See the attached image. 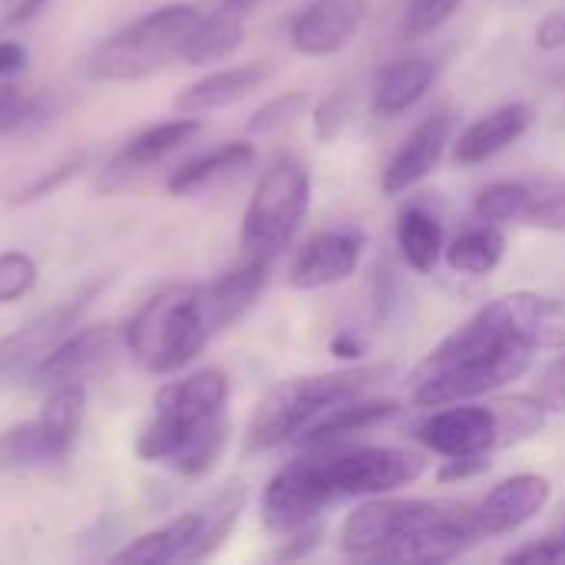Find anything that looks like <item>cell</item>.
Wrapping results in <instances>:
<instances>
[{
    "label": "cell",
    "instance_id": "f546056e",
    "mask_svg": "<svg viewBox=\"0 0 565 565\" xmlns=\"http://www.w3.org/2000/svg\"><path fill=\"white\" fill-rule=\"evenodd\" d=\"M444 258H447L450 271H457V275H470V278L493 275L500 268V262L507 258V235L493 222L473 225V228L460 232L454 242H447Z\"/></svg>",
    "mask_w": 565,
    "mask_h": 565
},
{
    "label": "cell",
    "instance_id": "ee69618b",
    "mask_svg": "<svg viewBox=\"0 0 565 565\" xmlns=\"http://www.w3.org/2000/svg\"><path fill=\"white\" fill-rule=\"evenodd\" d=\"M483 470H490V454H480V457H447L437 470V480L440 483H460V480H473L480 477Z\"/></svg>",
    "mask_w": 565,
    "mask_h": 565
},
{
    "label": "cell",
    "instance_id": "ac0fdd59",
    "mask_svg": "<svg viewBox=\"0 0 565 565\" xmlns=\"http://www.w3.org/2000/svg\"><path fill=\"white\" fill-rule=\"evenodd\" d=\"M550 500H553V480L543 473H516L510 480H500L477 510L483 536L520 533L550 507Z\"/></svg>",
    "mask_w": 565,
    "mask_h": 565
},
{
    "label": "cell",
    "instance_id": "6da1fadb",
    "mask_svg": "<svg viewBox=\"0 0 565 565\" xmlns=\"http://www.w3.org/2000/svg\"><path fill=\"white\" fill-rule=\"evenodd\" d=\"M530 305L533 291L503 295L457 324L411 371V401L417 407H444L520 381L540 354L526 328Z\"/></svg>",
    "mask_w": 565,
    "mask_h": 565
},
{
    "label": "cell",
    "instance_id": "d6986e66",
    "mask_svg": "<svg viewBox=\"0 0 565 565\" xmlns=\"http://www.w3.org/2000/svg\"><path fill=\"white\" fill-rule=\"evenodd\" d=\"M536 122V109L530 103H503L490 109L487 116L473 119L457 139H454V166H483L516 146Z\"/></svg>",
    "mask_w": 565,
    "mask_h": 565
},
{
    "label": "cell",
    "instance_id": "681fc988",
    "mask_svg": "<svg viewBox=\"0 0 565 565\" xmlns=\"http://www.w3.org/2000/svg\"><path fill=\"white\" fill-rule=\"evenodd\" d=\"M331 354L338 358V361H361L364 354H367V341H361L354 331H338L334 338H331Z\"/></svg>",
    "mask_w": 565,
    "mask_h": 565
},
{
    "label": "cell",
    "instance_id": "e0dca14e",
    "mask_svg": "<svg viewBox=\"0 0 565 565\" xmlns=\"http://www.w3.org/2000/svg\"><path fill=\"white\" fill-rule=\"evenodd\" d=\"M454 142V116L447 109L427 116L424 122H417L407 139L397 146V152L391 156L384 175H381V189L384 195H404L411 189H417L424 179H430L447 152V146Z\"/></svg>",
    "mask_w": 565,
    "mask_h": 565
},
{
    "label": "cell",
    "instance_id": "60d3db41",
    "mask_svg": "<svg viewBox=\"0 0 565 565\" xmlns=\"http://www.w3.org/2000/svg\"><path fill=\"white\" fill-rule=\"evenodd\" d=\"M83 156H76V159H66V162H60V166H53V169H46V172H40L30 185H23L13 199H10V205H26V202H40V199H46V195H53V192H60L79 169H83Z\"/></svg>",
    "mask_w": 565,
    "mask_h": 565
},
{
    "label": "cell",
    "instance_id": "bcb514c9",
    "mask_svg": "<svg viewBox=\"0 0 565 565\" xmlns=\"http://www.w3.org/2000/svg\"><path fill=\"white\" fill-rule=\"evenodd\" d=\"M43 7H46V0H0V36H7L10 30L33 20Z\"/></svg>",
    "mask_w": 565,
    "mask_h": 565
},
{
    "label": "cell",
    "instance_id": "3957f363",
    "mask_svg": "<svg viewBox=\"0 0 565 565\" xmlns=\"http://www.w3.org/2000/svg\"><path fill=\"white\" fill-rule=\"evenodd\" d=\"M387 364H354L328 374H301L275 384L255 404L252 420L245 427V454H265L285 444H295L301 430H308L331 407L364 397L377 381H384Z\"/></svg>",
    "mask_w": 565,
    "mask_h": 565
},
{
    "label": "cell",
    "instance_id": "8fae6325",
    "mask_svg": "<svg viewBox=\"0 0 565 565\" xmlns=\"http://www.w3.org/2000/svg\"><path fill=\"white\" fill-rule=\"evenodd\" d=\"M202 129H205V122L199 116H185V113H179L175 119L146 126L142 132H136L132 139H126L109 156V162L96 175V189L106 192V195H113V192L132 185L149 169H156L159 162H166L172 152H179L182 146H189Z\"/></svg>",
    "mask_w": 565,
    "mask_h": 565
},
{
    "label": "cell",
    "instance_id": "ab89813d",
    "mask_svg": "<svg viewBox=\"0 0 565 565\" xmlns=\"http://www.w3.org/2000/svg\"><path fill=\"white\" fill-rule=\"evenodd\" d=\"M460 3L463 0H411L404 13V33L411 40H424L437 33L460 10Z\"/></svg>",
    "mask_w": 565,
    "mask_h": 565
},
{
    "label": "cell",
    "instance_id": "8992f818",
    "mask_svg": "<svg viewBox=\"0 0 565 565\" xmlns=\"http://www.w3.org/2000/svg\"><path fill=\"white\" fill-rule=\"evenodd\" d=\"M311 205V172L298 156H275L248 199L242 218V255L278 258L298 235Z\"/></svg>",
    "mask_w": 565,
    "mask_h": 565
},
{
    "label": "cell",
    "instance_id": "7c38bea8",
    "mask_svg": "<svg viewBox=\"0 0 565 565\" xmlns=\"http://www.w3.org/2000/svg\"><path fill=\"white\" fill-rule=\"evenodd\" d=\"M414 437L437 457H480L500 450V420L493 404H444V411L427 414Z\"/></svg>",
    "mask_w": 565,
    "mask_h": 565
},
{
    "label": "cell",
    "instance_id": "f907efd6",
    "mask_svg": "<svg viewBox=\"0 0 565 565\" xmlns=\"http://www.w3.org/2000/svg\"><path fill=\"white\" fill-rule=\"evenodd\" d=\"M262 3H268V0H222V7H225L228 13H238L242 20H245L248 13H255Z\"/></svg>",
    "mask_w": 565,
    "mask_h": 565
},
{
    "label": "cell",
    "instance_id": "4fadbf2b",
    "mask_svg": "<svg viewBox=\"0 0 565 565\" xmlns=\"http://www.w3.org/2000/svg\"><path fill=\"white\" fill-rule=\"evenodd\" d=\"M434 500H397V497H367L341 523V553L358 559H381V553L404 536L417 520L430 513Z\"/></svg>",
    "mask_w": 565,
    "mask_h": 565
},
{
    "label": "cell",
    "instance_id": "836d02e7",
    "mask_svg": "<svg viewBox=\"0 0 565 565\" xmlns=\"http://www.w3.org/2000/svg\"><path fill=\"white\" fill-rule=\"evenodd\" d=\"M311 106V96L305 89H288L268 103H262L252 116H248V132L252 136H275L288 126H295Z\"/></svg>",
    "mask_w": 565,
    "mask_h": 565
},
{
    "label": "cell",
    "instance_id": "b9f144b4",
    "mask_svg": "<svg viewBox=\"0 0 565 565\" xmlns=\"http://www.w3.org/2000/svg\"><path fill=\"white\" fill-rule=\"evenodd\" d=\"M321 540H324V526L315 520V523H308V526H301V530L288 533V536H285V546L275 553V559H278V563L305 559V556H311V553L321 546Z\"/></svg>",
    "mask_w": 565,
    "mask_h": 565
},
{
    "label": "cell",
    "instance_id": "2e32d148",
    "mask_svg": "<svg viewBox=\"0 0 565 565\" xmlns=\"http://www.w3.org/2000/svg\"><path fill=\"white\" fill-rule=\"evenodd\" d=\"M268 278H271V258L242 255L238 265L225 268L209 285H199V308L212 338L232 328L235 321H242L255 308V301L268 288Z\"/></svg>",
    "mask_w": 565,
    "mask_h": 565
},
{
    "label": "cell",
    "instance_id": "9c48e42d",
    "mask_svg": "<svg viewBox=\"0 0 565 565\" xmlns=\"http://www.w3.org/2000/svg\"><path fill=\"white\" fill-rule=\"evenodd\" d=\"M483 540L480 516L470 503L434 500L430 513L414 523L404 536H397L381 559L387 563H450L460 559Z\"/></svg>",
    "mask_w": 565,
    "mask_h": 565
},
{
    "label": "cell",
    "instance_id": "52a82bcc",
    "mask_svg": "<svg viewBox=\"0 0 565 565\" xmlns=\"http://www.w3.org/2000/svg\"><path fill=\"white\" fill-rule=\"evenodd\" d=\"M338 500L321 450H301L262 490V526L271 536H288L315 520Z\"/></svg>",
    "mask_w": 565,
    "mask_h": 565
},
{
    "label": "cell",
    "instance_id": "ba28073f",
    "mask_svg": "<svg viewBox=\"0 0 565 565\" xmlns=\"http://www.w3.org/2000/svg\"><path fill=\"white\" fill-rule=\"evenodd\" d=\"M328 480L341 497H387L427 473V457L404 447H334L321 450Z\"/></svg>",
    "mask_w": 565,
    "mask_h": 565
},
{
    "label": "cell",
    "instance_id": "7a4b0ae2",
    "mask_svg": "<svg viewBox=\"0 0 565 565\" xmlns=\"http://www.w3.org/2000/svg\"><path fill=\"white\" fill-rule=\"evenodd\" d=\"M228 377L215 367L166 384L152 401V417L136 437V457L166 463L179 477H205L228 444Z\"/></svg>",
    "mask_w": 565,
    "mask_h": 565
},
{
    "label": "cell",
    "instance_id": "c3c4849f",
    "mask_svg": "<svg viewBox=\"0 0 565 565\" xmlns=\"http://www.w3.org/2000/svg\"><path fill=\"white\" fill-rule=\"evenodd\" d=\"M26 70V46L20 40L0 36V79H13Z\"/></svg>",
    "mask_w": 565,
    "mask_h": 565
},
{
    "label": "cell",
    "instance_id": "f6af8a7d",
    "mask_svg": "<svg viewBox=\"0 0 565 565\" xmlns=\"http://www.w3.org/2000/svg\"><path fill=\"white\" fill-rule=\"evenodd\" d=\"M536 397L550 407V411H565V358H559L556 364H550L543 371L540 391Z\"/></svg>",
    "mask_w": 565,
    "mask_h": 565
},
{
    "label": "cell",
    "instance_id": "5bb4252c",
    "mask_svg": "<svg viewBox=\"0 0 565 565\" xmlns=\"http://www.w3.org/2000/svg\"><path fill=\"white\" fill-rule=\"evenodd\" d=\"M364 232L361 228H328L315 232L295 255L288 268V285L295 291H321L331 285L348 281L364 255Z\"/></svg>",
    "mask_w": 565,
    "mask_h": 565
},
{
    "label": "cell",
    "instance_id": "ffe728a7",
    "mask_svg": "<svg viewBox=\"0 0 565 565\" xmlns=\"http://www.w3.org/2000/svg\"><path fill=\"white\" fill-rule=\"evenodd\" d=\"M401 414V404L391 397H354L338 407H331L324 417H318L308 430L295 437L298 450H334L348 447L354 437L371 434L374 427H384Z\"/></svg>",
    "mask_w": 565,
    "mask_h": 565
},
{
    "label": "cell",
    "instance_id": "7bdbcfd3",
    "mask_svg": "<svg viewBox=\"0 0 565 565\" xmlns=\"http://www.w3.org/2000/svg\"><path fill=\"white\" fill-rule=\"evenodd\" d=\"M503 563H533L556 565L565 563V540H533L526 546H516L503 556Z\"/></svg>",
    "mask_w": 565,
    "mask_h": 565
},
{
    "label": "cell",
    "instance_id": "603a6c76",
    "mask_svg": "<svg viewBox=\"0 0 565 565\" xmlns=\"http://www.w3.org/2000/svg\"><path fill=\"white\" fill-rule=\"evenodd\" d=\"M437 79V63L424 53H414V56H401L394 63H387L377 79H374V89H371V113L377 119H397L404 116L407 109H414L427 89L434 86Z\"/></svg>",
    "mask_w": 565,
    "mask_h": 565
},
{
    "label": "cell",
    "instance_id": "9a60e30c",
    "mask_svg": "<svg viewBox=\"0 0 565 565\" xmlns=\"http://www.w3.org/2000/svg\"><path fill=\"white\" fill-rule=\"evenodd\" d=\"M371 0H311L288 26V43L301 56H334L354 43Z\"/></svg>",
    "mask_w": 565,
    "mask_h": 565
},
{
    "label": "cell",
    "instance_id": "4316f807",
    "mask_svg": "<svg viewBox=\"0 0 565 565\" xmlns=\"http://www.w3.org/2000/svg\"><path fill=\"white\" fill-rule=\"evenodd\" d=\"M245 43V23L238 13H228L225 7L218 13L199 17L189 36L182 40L179 60L189 66H209L218 60H228Z\"/></svg>",
    "mask_w": 565,
    "mask_h": 565
},
{
    "label": "cell",
    "instance_id": "cb8c5ba5",
    "mask_svg": "<svg viewBox=\"0 0 565 565\" xmlns=\"http://www.w3.org/2000/svg\"><path fill=\"white\" fill-rule=\"evenodd\" d=\"M255 162V146L238 139V142H225L205 156H195L189 162H182L179 169H172L169 175V192L172 195H195L202 189H212L238 172H245Z\"/></svg>",
    "mask_w": 565,
    "mask_h": 565
},
{
    "label": "cell",
    "instance_id": "74e56055",
    "mask_svg": "<svg viewBox=\"0 0 565 565\" xmlns=\"http://www.w3.org/2000/svg\"><path fill=\"white\" fill-rule=\"evenodd\" d=\"M36 278H40V268H36L33 255H26L20 248L0 252V305H13V301L26 298L33 291Z\"/></svg>",
    "mask_w": 565,
    "mask_h": 565
},
{
    "label": "cell",
    "instance_id": "5b68a950",
    "mask_svg": "<svg viewBox=\"0 0 565 565\" xmlns=\"http://www.w3.org/2000/svg\"><path fill=\"white\" fill-rule=\"evenodd\" d=\"M202 13L192 3H169L109 33L86 60V73L96 83H132L159 73L169 60H179L182 40Z\"/></svg>",
    "mask_w": 565,
    "mask_h": 565
},
{
    "label": "cell",
    "instance_id": "44dd1931",
    "mask_svg": "<svg viewBox=\"0 0 565 565\" xmlns=\"http://www.w3.org/2000/svg\"><path fill=\"white\" fill-rule=\"evenodd\" d=\"M116 344V328L113 324H89L83 331H73L70 338H63L40 364L36 371L26 377L30 387L50 391L56 384H70V381H83L89 371H96L106 354Z\"/></svg>",
    "mask_w": 565,
    "mask_h": 565
},
{
    "label": "cell",
    "instance_id": "8d00e7d4",
    "mask_svg": "<svg viewBox=\"0 0 565 565\" xmlns=\"http://www.w3.org/2000/svg\"><path fill=\"white\" fill-rule=\"evenodd\" d=\"M351 116H354V96H351L348 89H334V93H328V96L315 106V113H311L315 139H318V142H324V146L338 142V139L348 132Z\"/></svg>",
    "mask_w": 565,
    "mask_h": 565
},
{
    "label": "cell",
    "instance_id": "1f68e13d",
    "mask_svg": "<svg viewBox=\"0 0 565 565\" xmlns=\"http://www.w3.org/2000/svg\"><path fill=\"white\" fill-rule=\"evenodd\" d=\"M530 205H533V189H530V182H520V179L490 182L480 189V195L473 202L477 215L483 222H493V225H510V222L526 225Z\"/></svg>",
    "mask_w": 565,
    "mask_h": 565
},
{
    "label": "cell",
    "instance_id": "277c9868",
    "mask_svg": "<svg viewBox=\"0 0 565 565\" xmlns=\"http://www.w3.org/2000/svg\"><path fill=\"white\" fill-rule=\"evenodd\" d=\"M209 341L212 331L199 308V285H172L156 291L122 328L129 358L149 374H175L189 367Z\"/></svg>",
    "mask_w": 565,
    "mask_h": 565
},
{
    "label": "cell",
    "instance_id": "e575fe53",
    "mask_svg": "<svg viewBox=\"0 0 565 565\" xmlns=\"http://www.w3.org/2000/svg\"><path fill=\"white\" fill-rule=\"evenodd\" d=\"M526 328L536 351H565V298L533 295Z\"/></svg>",
    "mask_w": 565,
    "mask_h": 565
},
{
    "label": "cell",
    "instance_id": "f1b7e54d",
    "mask_svg": "<svg viewBox=\"0 0 565 565\" xmlns=\"http://www.w3.org/2000/svg\"><path fill=\"white\" fill-rule=\"evenodd\" d=\"M199 513H182L162 530H152L139 540H132L126 550L113 556V563H136V565H162V563H185L192 540H195Z\"/></svg>",
    "mask_w": 565,
    "mask_h": 565
},
{
    "label": "cell",
    "instance_id": "83f0119b",
    "mask_svg": "<svg viewBox=\"0 0 565 565\" xmlns=\"http://www.w3.org/2000/svg\"><path fill=\"white\" fill-rule=\"evenodd\" d=\"M66 457L70 450H63L40 420H23V424L0 430V473L43 470Z\"/></svg>",
    "mask_w": 565,
    "mask_h": 565
},
{
    "label": "cell",
    "instance_id": "d590c367",
    "mask_svg": "<svg viewBox=\"0 0 565 565\" xmlns=\"http://www.w3.org/2000/svg\"><path fill=\"white\" fill-rule=\"evenodd\" d=\"M533 189V205L526 225L546 228V232H563L565 235V179L563 175H543L530 182Z\"/></svg>",
    "mask_w": 565,
    "mask_h": 565
},
{
    "label": "cell",
    "instance_id": "f35d334b",
    "mask_svg": "<svg viewBox=\"0 0 565 565\" xmlns=\"http://www.w3.org/2000/svg\"><path fill=\"white\" fill-rule=\"evenodd\" d=\"M43 116V103L26 96L13 79H0V136L3 132H20L30 122Z\"/></svg>",
    "mask_w": 565,
    "mask_h": 565
},
{
    "label": "cell",
    "instance_id": "d6a6232c",
    "mask_svg": "<svg viewBox=\"0 0 565 565\" xmlns=\"http://www.w3.org/2000/svg\"><path fill=\"white\" fill-rule=\"evenodd\" d=\"M497 420H500V447H516L533 440L543 424L550 407L536 397V394H523V397H510V401H493Z\"/></svg>",
    "mask_w": 565,
    "mask_h": 565
},
{
    "label": "cell",
    "instance_id": "7402d4cb",
    "mask_svg": "<svg viewBox=\"0 0 565 565\" xmlns=\"http://www.w3.org/2000/svg\"><path fill=\"white\" fill-rule=\"evenodd\" d=\"M271 63L268 60H255V63H242V66H228V70H215L202 79H195L192 86H185L175 96V113L185 116H202L212 109H225L235 106L242 99H248L268 76H271Z\"/></svg>",
    "mask_w": 565,
    "mask_h": 565
},
{
    "label": "cell",
    "instance_id": "30bf717a",
    "mask_svg": "<svg viewBox=\"0 0 565 565\" xmlns=\"http://www.w3.org/2000/svg\"><path fill=\"white\" fill-rule=\"evenodd\" d=\"M96 295V288L79 291L76 298H66L46 311H40L36 318L23 321L17 331L0 338V381H26L36 364L63 341L76 331L89 298Z\"/></svg>",
    "mask_w": 565,
    "mask_h": 565
},
{
    "label": "cell",
    "instance_id": "484cf974",
    "mask_svg": "<svg viewBox=\"0 0 565 565\" xmlns=\"http://www.w3.org/2000/svg\"><path fill=\"white\" fill-rule=\"evenodd\" d=\"M245 497H248L245 483L232 480L202 510H195L199 513V526H195V540H192V550H189L185 563H202V559L215 556L228 543V536L238 526V516L245 510Z\"/></svg>",
    "mask_w": 565,
    "mask_h": 565
},
{
    "label": "cell",
    "instance_id": "d4e9b609",
    "mask_svg": "<svg viewBox=\"0 0 565 565\" xmlns=\"http://www.w3.org/2000/svg\"><path fill=\"white\" fill-rule=\"evenodd\" d=\"M397 248L407 262L411 271L417 275H430L444 252H447V238H444V225L440 218L424 209V205H404L397 215Z\"/></svg>",
    "mask_w": 565,
    "mask_h": 565
},
{
    "label": "cell",
    "instance_id": "4dcf8cb0",
    "mask_svg": "<svg viewBox=\"0 0 565 565\" xmlns=\"http://www.w3.org/2000/svg\"><path fill=\"white\" fill-rule=\"evenodd\" d=\"M86 417V387L83 381H70V384H56L46 391V401L36 414V420L50 430V437L63 447L73 450L79 427Z\"/></svg>",
    "mask_w": 565,
    "mask_h": 565
},
{
    "label": "cell",
    "instance_id": "7dc6e473",
    "mask_svg": "<svg viewBox=\"0 0 565 565\" xmlns=\"http://www.w3.org/2000/svg\"><path fill=\"white\" fill-rule=\"evenodd\" d=\"M536 46L546 50V53L565 50V10H550L536 23Z\"/></svg>",
    "mask_w": 565,
    "mask_h": 565
}]
</instances>
